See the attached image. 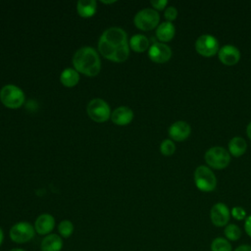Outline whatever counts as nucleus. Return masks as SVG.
Instances as JSON below:
<instances>
[{"mask_svg": "<svg viewBox=\"0 0 251 251\" xmlns=\"http://www.w3.org/2000/svg\"><path fill=\"white\" fill-rule=\"evenodd\" d=\"M99 53L106 59L122 63L129 55V44L124 29L120 27H110L103 31L98 41Z\"/></svg>", "mask_w": 251, "mask_h": 251, "instance_id": "obj_1", "label": "nucleus"}, {"mask_svg": "<svg viewBox=\"0 0 251 251\" xmlns=\"http://www.w3.org/2000/svg\"><path fill=\"white\" fill-rule=\"evenodd\" d=\"M73 65L77 73H81L87 76H95L101 69L99 55L95 49L84 46L75 51L73 57Z\"/></svg>", "mask_w": 251, "mask_h": 251, "instance_id": "obj_2", "label": "nucleus"}, {"mask_svg": "<svg viewBox=\"0 0 251 251\" xmlns=\"http://www.w3.org/2000/svg\"><path fill=\"white\" fill-rule=\"evenodd\" d=\"M0 100L10 109L20 108L25 100L24 91L15 84H6L0 90Z\"/></svg>", "mask_w": 251, "mask_h": 251, "instance_id": "obj_3", "label": "nucleus"}, {"mask_svg": "<svg viewBox=\"0 0 251 251\" xmlns=\"http://www.w3.org/2000/svg\"><path fill=\"white\" fill-rule=\"evenodd\" d=\"M194 183L203 192L213 191L217 186V177L207 166H199L194 171Z\"/></svg>", "mask_w": 251, "mask_h": 251, "instance_id": "obj_4", "label": "nucleus"}, {"mask_svg": "<svg viewBox=\"0 0 251 251\" xmlns=\"http://www.w3.org/2000/svg\"><path fill=\"white\" fill-rule=\"evenodd\" d=\"M204 158L207 165L216 170L225 169L230 162L229 152L222 146H214L209 148L206 151Z\"/></svg>", "mask_w": 251, "mask_h": 251, "instance_id": "obj_5", "label": "nucleus"}, {"mask_svg": "<svg viewBox=\"0 0 251 251\" xmlns=\"http://www.w3.org/2000/svg\"><path fill=\"white\" fill-rule=\"evenodd\" d=\"M34 226L28 222L16 223L9 230L10 239L18 244H24L30 241L34 237Z\"/></svg>", "mask_w": 251, "mask_h": 251, "instance_id": "obj_6", "label": "nucleus"}, {"mask_svg": "<svg viewBox=\"0 0 251 251\" xmlns=\"http://www.w3.org/2000/svg\"><path fill=\"white\" fill-rule=\"evenodd\" d=\"M160 15L155 9L145 8L140 10L134 16L133 22L137 28L141 30H152L159 25Z\"/></svg>", "mask_w": 251, "mask_h": 251, "instance_id": "obj_7", "label": "nucleus"}, {"mask_svg": "<svg viewBox=\"0 0 251 251\" xmlns=\"http://www.w3.org/2000/svg\"><path fill=\"white\" fill-rule=\"evenodd\" d=\"M87 114L91 120L97 123H104L111 118V110L106 101L100 98H94L89 101L86 108Z\"/></svg>", "mask_w": 251, "mask_h": 251, "instance_id": "obj_8", "label": "nucleus"}, {"mask_svg": "<svg viewBox=\"0 0 251 251\" xmlns=\"http://www.w3.org/2000/svg\"><path fill=\"white\" fill-rule=\"evenodd\" d=\"M195 50L204 57H212L220 50L218 39L212 34H202L195 41Z\"/></svg>", "mask_w": 251, "mask_h": 251, "instance_id": "obj_9", "label": "nucleus"}, {"mask_svg": "<svg viewBox=\"0 0 251 251\" xmlns=\"http://www.w3.org/2000/svg\"><path fill=\"white\" fill-rule=\"evenodd\" d=\"M230 219V211L228 207L223 203L218 202L214 204L210 210V220L216 226H226Z\"/></svg>", "mask_w": 251, "mask_h": 251, "instance_id": "obj_10", "label": "nucleus"}, {"mask_svg": "<svg viewBox=\"0 0 251 251\" xmlns=\"http://www.w3.org/2000/svg\"><path fill=\"white\" fill-rule=\"evenodd\" d=\"M148 56L151 61L158 64H163L171 59L172 49L163 42H155L149 47Z\"/></svg>", "mask_w": 251, "mask_h": 251, "instance_id": "obj_11", "label": "nucleus"}, {"mask_svg": "<svg viewBox=\"0 0 251 251\" xmlns=\"http://www.w3.org/2000/svg\"><path fill=\"white\" fill-rule=\"evenodd\" d=\"M219 60L226 66H233L240 60V51L237 47L231 44L222 46L218 52Z\"/></svg>", "mask_w": 251, "mask_h": 251, "instance_id": "obj_12", "label": "nucleus"}, {"mask_svg": "<svg viewBox=\"0 0 251 251\" xmlns=\"http://www.w3.org/2000/svg\"><path fill=\"white\" fill-rule=\"evenodd\" d=\"M191 132L190 125L184 121H177L171 125L169 127V135L172 140L183 141L185 140Z\"/></svg>", "mask_w": 251, "mask_h": 251, "instance_id": "obj_13", "label": "nucleus"}, {"mask_svg": "<svg viewBox=\"0 0 251 251\" xmlns=\"http://www.w3.org/2000/svg\"><path fill=\"white\" fill-rule=\"evenodd\" d=\"M35 232L40 235H48L55 227V219L50 214L39 215L34 222Z\"/></svg>", "mask_w": 251, "mask_h": 251, "instance_id": "obj_14", "label": "nucleus"}, {"mask_svg": "<svg viewBox=\"0 0 251 251\" xmlns=\"http://www.w3.org/2000/svg\"><path fill=\"white\" fill-rule=\"evenodd\" d=\"M133 119V112L129 107L121 106L114 110L111 114V120L118 126H126Z\"/></svg>", "mask_w": 251, "mask_h": 251, "instance_id": "obj_15", "label": "nucleus"}, {"mask_svg": "<svg viewBox=\"0 0 251 251\" xmlns=\"http://www.w3.org/2000/svg\"><path fill=\"white\" fill-rule=\"evenodd\" d=\"M63 246V238L57 233H50L41 240L40 251H61Z\"/></svg>", "mask_w": 251, "mask_h": 251, "instance_id": "obj_16", "label": "nucleus"}, {"mask_svg": "<svg viewBox=\"0 0 251 251\" xmlns=\"http://www.w3.org/2000/svg\"><path fill=\"white\" fill-rule=\"evenodd\" d=\"M176 33V27L171 22H164L157 26L156 36L162 42H168L173 39Z\"/></svg>", "mask_w": 251, "mask_h": 251, "instance_id": "obj_17", "label": "nucleus"}, {"mask_svg": "<svg viewBox=\"0 0 251 251\" xmlns=\"http://www.w3.org/2000/svg\"><path fill=\"white\" fill-rule=\"evenodd\" d=\"M76 10L81 18H91L97 10L94 0H79L76 4Z\"/></svg>", "mask_w": 251, "mask_h": 251, "instance_id": "obj_18", "label": "nucleus"}, {"mask_svg": "<svg viewBox=\"0 0 251 251\" xmlns=\"http://www.w3.org/2000/svg\"><path fill=\"white\" fill-rule=\"evenodd\" d=\"M247 149L246 141L240 136L232 137L228 142V152L234 157H240Z\"/></svg>", "mask_w": 251, "mask_h": 251, "instance_id": "obj_19", "label": "nucleus"}, {"mask_svg": "<svg viewBox=\"0 0 251 251\" xmlns=\"http://www.w3.org/2000/svg\"><path fill=\"white\" fill-rule=\"evenodd\" d=\"M61 83L66 87H74L77 84L79 80L78 73L72 68L65 69L60 75Z\"/></svg>", "mask_w": 251, "mask_h": 251, "instance_id": "obj_20", "label": "nucleus"}, {"mask_svg": "<svg viewBox=\"0 0 251 251\" xmlns=\"http://www.w3.org/2000/svg\"><path fill=\"white\" fill-rule=\"evenodd\" d=\"M129 47L135 52H144L147 50L149 46L148 38L143 34H135L129 39Z\"/></svg>", "mask_w": 251, "mask_h": 251, "instance_id": "obj_21", "label": "nucleus"}, {"mask_svg": "<svg viewBox=\"0 0 251 251\" xmlns=\"http://www.w3.org/2000/svg\"><path fill=\"white\" fill-rule=\"evenodd\" d=\"M211 251H233L230 241L226 237L218 236L214 238L211 242Z\"/></svg>", "mask_w": 251, "mask_h": 251, "instance_id": "obj_22", "label": "nucleus"}, {"mask_svg": "<svg viewBox=\"0 0 251 251\" xmlns=\"http://www.w3.org/2000/svg\"><path fill=\"white\" fill-rule=\"evenodd\" d=\"M224 233H225V237L228 241H237L241 237L242 231H241V228L237 225L228 224L225 226Z\"/></svg>", "mask_w": 251, "mask_h": 251, "instance_id": "obj_23", "label": "nucleus"}, {"mask_svg": "<svg viewBox=\"0 0 251 251\" xmlns=\"http://www.w3.org/2000/svg\"><path fill=\"white\" fill-rule=\"evenodd\" d=\"M74 224L69 220H63L58 225V232L62 238H69L74 232Z\"/></svg>", "mask_w": 251, "mask_h": 251, "instance_id": "obj_24", "label": "nucleus"}, {"mask_svg": "<svg viewBox=\"0 0 251 251\" xmlns=\"http://www.w3.org/2000/svg\"><path fill=\"white\" fill-rule=\"evenodd\" d=\"M160 151L165 156H171L176 151V145L172 139H164L160 145Z\"/></svg>", "mask_w": 251, "mask_h": 251, "instance_id": "obj_25", "label": "nucleus"}, {"mask_svg": "<svg viewBox=\"0 0 251 251\" xmlns=\"http://www.w3.org/2000/svg\"><path fill=\"white\" fill-rule=\"evenodd\" d=\"M230 216H232L237 221H242L246 219V211L239 206H235L230 211Z\"/></svg>", "mask_w": 251, "mask_h": 251, "instance_id": "obj_26", "label": "nucleus"}, {"mask_svg": "<svg viewBox=\"0 0 251 251\" xmlns=\"http://www.w3.org/2000/svg\"><path fill=\"white\" fill-rule=\"evenodd\" d=\"M164 15H165V18H166L167 22L172 23V21L176 20V17H177V10L174 6H169V7L166 8Z\"/></svg>", "mask_w": 251, "mask_h": 251, "instance_id": "obj_27", "label": "nucleus"}, {"mask_svg": "<svg viewBox=\"0 0 251 251\" xmlns=\"http://www.w3.org/2000/svg\"><path fill=\"white\" fill-rule=\"evenodd\" d=\"M150 4L156 10H163L167 6L168 1L167 0H152V1H150Z\"/></svg>", "mask_w": 251, "mask_h": 251, "instance_id": "obj_28", "label": "nucleus"}, {"mask_svg": "<svg viewBox=\"0 0 251 251\" xmlns=\"http://www.w3.org/2000/svg\"><path fill=\"white\" fill-rule=\"evenodd\" d=\"M244 230L249 237H251V215L246 217L244 221Z\"/></svg>", "mask_w": 251, "mask_h": 251, "instance_id": "obj_29", "label": "nucleus"}, {"mask_svg": "<svg viewBox=\"0 0 251 251\" xmlns=\"http://www.w3.org/2000/svg\"><path fill=\"white\" fill-rule=\"evenodd\" d=\"M233 251H251V245L241 244V245L237 246Z\"/></svg>", "mask_w": 251, "mask_h": 251, "instance_id": "obj_30", "label": "nucleus"}, {"mask_svg": "<svg viewBox=\"0 0 251 251\" xmlns=\"http://www.w3.org/2000/svg\"><path fill=\"white\" fill-rule=\"evenodd\" d=\"M246 133H247L249 139L251 140V122L248 124V126H247V127H246Z\"/></svg>", "mask_w": 251, "mask_h": 251, "instance_id": "obj_31", "label": "nucleus"}, {"mask_svg": "<svg viewBox=\"0 0 251 251\" xmlns=\"http://www.w3.org/2000/svg\"><path fill=\"white\" fill-rule=\"evenodd\" d=\"M3 240H4V232H3V230H2V228L0 226V246L3 243Z\"/></svg>", "mask_w": 251, "mask_h": 251, "instance_id": "obj_32", "label": "nucleus"}, {"mask_svg": "<svg viewBox=\"0 0 251 251\" xmlns=\"http://www.w3.org/2000/svg\"><path fill=\"white\" fill-rule=\"evenodd\" d=\"M10 251H25V250L23 249V248H13Z\"/></svg>", "mask_w": 251, "mask_h": 251, "instance_id": "obj_33", "label": "nucleus"}, {"mask_svg": "<svg viewBox=\"0 0 251 251\" xmlns=\"http://www.w3.org/2000/svg\"><path fill=\"white\" fill-rule=\"evenodd\" d=\"M115 1H102V3L104 4H111V3H114Z\"/></svg>", "mask_w": 251, "mask_h": 251, "instance_id": "obj_34", "label": "nucleus"}]
</instances>
